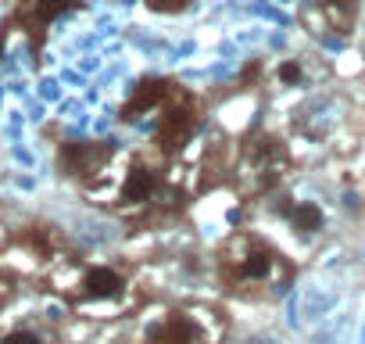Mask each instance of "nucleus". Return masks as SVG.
Masks as SVG:
<instances>
[{"label": "nucleus", "instance_id": "1", "mask_svg": "<svg viewBox=\"0 0 365 344\" xmlns=\"http://www.w3.org/2000/svg\"><path fill=\"white\" fill-rule=\"evenodd\" d=\"M237 255L230 258L233 262V269H237V276L240 280H269L272 276V265H276V258H272V251H265L262 244H255V241H237Z\"/></svg>", "mask_w": 365, "mask_h": 344}, {"label": "nucleus", "instance_id": "10", "mask_svg": "<svg viewBox=\"0 0 365 344\" xmlns=\"http://www.w3.org/2000/svg\"><path fill=\"white\" fill-rule=\"evenodd\" d=\"M0 344H40V337H36V333H29V330H15V333H8Z\"/></svg>", "mask_w": 365, "mask_h": 344}, {"label": "nucleus", "instance_id": "6", "mask_svg": "<svg viewBox=\"0 0 365 344\" xmlns=\"http://www.w3.org/2000/svg\"><path fill=\"white\" fill-rule=\"evenodd\" d=\"M101 158H104V151H101V147H90V143H68L65 154H61L65 168L76 172V176H79V172H90Z\"/></svg>", "mask_w": 365, "mask_h": 344}, {"label": "nucleus", "instance_id": "4", "mask_svg": "<svg viewBox=\"0 0 365 344\" xmlns=\"http://www.w3.org/2000/svg\"><path fill=\"white\" fill-rule=\"evenodd\" d=\"M165 97H168V83H165V79H143V83L136 86L133 101L125 104V118H136L140 111H147V108H158Z\"/></svg>", "mask_w": 365, "mask_h": 344}, {"label": "nucleus", "instance_id": "7", "mask_svg": "<svg viewBox=\"0 0 365 344\" xmlns=\"http://www.w3.org/2000/svg\"><path fill=\"white\" fill-rule=\"evenodd\" d=\"M290 226L297 230V233H319L322 226H326V216H322V208L315 205V201H301V205H294L290 208Z\"/></svg>", "mask_w": 365, "mask_h": 344}, {"label": "nucleus", "instance_id": "9", "mask_svg": "<svg viewBox=\"0 0 365 344\" xmlns=\"http://www.w3.org/2000/svg\"><path fill=\"white\" fill-rule=\"evenodd\" d=\"M301 76H304V72H301V65H297V61H283V65H279V79H283L287 86H297V83H301Z\"/></svg>", "mask_w": 365, "mask_h": 344}, {"label": "nucleus", "instance_id": "5", "mask_svg": "<svg viewBox=\"0 0 365 344\" xmlns=\"http://www.w3.org/2000/svg\"><path fill=\"white\" fill-rule=\"evenodd\" d=\"M190 129H194V111H190V108H175V111L165 115V122H161V143L175 147L179 140L190 136Z\"/></svg>", "mask_w": 365, "mask_h": 344}, {"label": "nucleus", "instance_id": "3", "mask_svg": "<svg viewBox=\"0 0 365 344\" xmlns=\"http://www.w3.org/2000/svg\"><path fill=\"white\" fill-rule=\"evenodd\" d=\"M154 191H158V180H154V172H150L147 165H133V168L125 172V183H122V201H125V205H140V201H147Z\"/></svg>", "mask_w": 365, "mask_h": 344}, {"label": "nucleus", "instance_id": "11", "mask_svg": "<svg viewBox=\"0 0 365 344\" xmlns=\"http://www.w3.org/2000/svg\"><path fill=\"white\" fill-rule=\"evenodd\" d=\"M150 4H154L158 11H179V8H187L190 0H150Z\"/></svg>", "mask_w": 365, "mask_h": 344}, {"label": "nucleus", "instance_id": "8", "mask_svg": "<svg viewBox=\"0 0 365 344\" xmlns=\"http://www.w3.org/2000/svg\"><path fill=\"white\" fill-rule=\"evenodd\" d=\"M68 4H72V0H36V15H40V22H51V19H58Z\"/></svg>", "mask_w": 365, "mask_h": 344}, {"label": "nucleus", "instance_id": "2", "mask_svg": "<svg viewBox=\"0 0 365 344\" xmlns=\"http://www.w3.org/2000/svg\"><path fill=\"white\" fill-rule=\"evenodd\" d=\"M83 290L90 294V298H118L122 290H125V280L115 273V269H108V265H97V269H90L86 276H83Z\"/></svg>", "mask_w": 365, "mask_h": 344}]
</instances>
